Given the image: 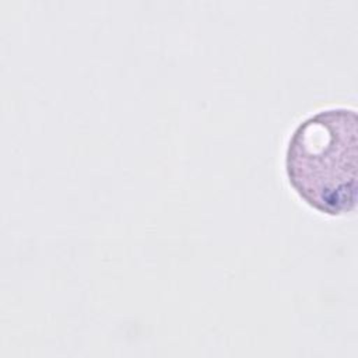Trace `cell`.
<instances>
[{"label": "cell", "instance_id": "1", "mask_svg": "<svg viewBox=\"0 0 358 358\" xmlns=\"http://www.w3.org/2000/svg\"><path fill=\"white\" fill-rule=\"evenodd\" d=\"M357 110L322 109L303 119L285 150V175L294 192L312 208L331 217L357 204Z\"/></svg>", "mask_w": 358, "mask_h": 358}]
</instances>
